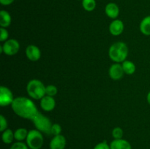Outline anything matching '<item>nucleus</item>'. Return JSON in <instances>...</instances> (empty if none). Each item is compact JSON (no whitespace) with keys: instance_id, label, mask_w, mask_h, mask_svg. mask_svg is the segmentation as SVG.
<instances>
[{"instance_id":"nucleus-1","label":"nucleus","mask_w":150,"mask_h":149,"mask_svg":"<svg viewBox=\"0 0 150 149\" xmlns=\"http://www.w3.org/2000/svg\"><path fill=\"white\" fill-rule=\"evenodd\" d=\"M13 112L22 118L32 121L39 112L32 100L24 96H18L14 99L11 105Z\"/></svg>"},{"instance_id":"nucleus-2","label":"nucleus","mask_w":150,"mask_h":149,"mask_svg":"<svg viewBox=\"0 0 150 149\" xmlns=\"http://www.w3.org/2000/svg\"><path fill=\"white\" fill-rule=\"evenodd\" d=\"M128 53V47L123 42H115L108 50L109 58L116 63H122L125 61Z\"/></svg>"},{"instance_id":"nucleus-3","label":"nucleus","mask_w":150,"mask_h":149,"mask_svg":"<svg viewBox=\"0 0 150 149\" xmlns=\"http://www.w3.org/2000/svg\"><path fill=\"white\" fill-rule=\"evenodd\" d=\"M46 86L39 80H31L26 86V91L31 98L36 100L41 99L45 96Z\"/></svg>"},{"instance_id":"nucleus-4","label":"nucleus","mask_w":150,"mask_h":149,"mask_svg":"<svg viewBox=\"0 0 150 149\" xmlns=\"http://www.w3.org/2000/svg\"><path fill=\"white\" fill-rule=\"evenodd\" d=\"M32 121L35 127H36V129L48 135L51 134V131L53 124H51V120L48 117L45 116L43 114L39 112L37 114L36 116L32 120Z\"/></svg>"},{"instance_id":"nucleus-5","label":"nucleus","mask_w":150,"mask_h":149,"mask_svg":"<svg viewBox=\"0 0 150 149\" xmlns=\"http://www.w3.org/2000/svg\"><path fill=\"white\" fill-rule=\"evenodd\" d=\"M26 143L29 149H40L44 143L42 133L38 129L29 130Z\"/></svg>"},{"instance_id":"nucleus-6","label":"nucleus","mask_w":150,"mask_h":149,"mask_svg":"<svg viewBox=\"0 0 150 149\" xmlns=\"http://www.w3.org/2000/svg\"><path fill=\"white\" fill-rule=\"evenodd\" d=\"M20 49V44L16 39H10L4 42L2 45L0 46V53L7 56L16 55Z\"/></svg>"},{"instance_id":"nucleus-7","label":"nucleus","mask_w":150,"mask_h":149,"mask_svg":"<svg viewBox=\"0 0 150 149\" xmlns=\"http://www.w3.org/2000/svg\"><path fill=\"white\" fill-rule=\"evenodd\" d=\"M14 101V97L11 90L6 86H1L0 88V105L6 107L11 105Z\"/></svg>"},{"instance_id":"nucleus-8","label":"nucleus","mask_w":150,"mask_h":149,"mask_svg":"<svg viewBox=\"0 0 150 149\" xmlns=\"http://www.w3.org/2000/svg\"><path fill=\"white\" fill-rule=\"evenodd\" d=\"M125 72L122 66L120 63H116L110 67L108 70V74L110 77L114 80H119L123 77Z\"/></svg>"},{"instance_id":"nucleus-9","label":"nucleus","mask_w":150,"mask_h":149,"mask_svg":"<svg viewBox=\"0 0 150 149\" xmlns=\"http://www.w3.org/2000/svg\"><path fill=\"white\" fill-rule=\"evenodd\" d=\"M26 56L30 61H37L40 58L41 51L36 45H29L26 48Z\"/></svg>"},{"instance_id":"nucleus-10","label":"nucleus","mask_w":150,"mask_h":149,"mask_svg":"<svg viewBox=\"0 0 150 149\" xmlns=\"http://www.w3.org/2000/svg\"><path fill=\"white\" fill-rule=\"evenodd\" d=\"M66 139L62 134L56 135L51 139L49 143L50 149H64L66 146Z\"/></svg>"},{"instance_id":"nucleus-11","label":"nucleus","mask_w":150,"mask_h":149,"mask_svg":"<svg viewBox=\"0 0 150 149\" xmlns=\"http://www.w3.org/2000/svg\"><path fill=\"white\" fill-rule=\"evenodd\" d=\"M56 101L53 96L45 95L40 99V107L44 111L51 112L55 108Z\"/></svg>"},{"instance_id":"nucleus-12","label":"nucleus","mask_w":150,"mask_h":149,"mask_svg":"<svg viewBox=\"0 0 150 149\" xmlns=\"http://www.w3.org/2000/svg\"><path fill=\"white\" fill-rule=\"evenodd\" d=\"M109 32L114 36H119L124 31V23L120 19H114L109 25Z\"/></svg>"},{"instance_id":"nucleus-13","label":"nucleus","mask_w":150,"mask_h":149,"mask_svg":"<svg viewBox=\"0 0 150 149\" xmlns=\"http://www.w3.org/2000/svg\"><path fill=\"white\" fill-rule=\"evenodd\" d=\"M105 14L108 18L111 19H117L120 14V8L115 3H108L105 8Z\"/></svg>"},{"instance_id":"nucleus-14","label":"nucleus","mask_w":150,"mask_h":149,"mask_svg":"<svg viewBox=\"0 0 150 149\" xmlns=\"http://www.w3.org/2000/svg\"><path fill=\"white\" fill-rule=\"evenodd\" d=\"M110 148L111 149H132L130 143L124 139H114L110 143Z\"/></svg>"},{"instance_id":"nucleus-15","label":"nucleus","mask_w":150,"mask_h":149,"mask_svg":"<svg viewBox=\"0 0 150 149\" xmlns=\"http://www.w3.org/2000/svg\"><path fill=\"white\" fill-rule=\"evenodd\" d=\"M12 18L10 13L6 10L0 12V26L2 28H7L11 24Z\"/></svg>"},{"instance_id":"nucleus-16","label":"nucleus","mask_w":150,"mask_h":149,"mask_svg":"<svg viewBox=\"0 0 150 149\" xmlns=\"http://www.w3.org/2000/svg\"><path fill=\"white\" fill-rule=\"evenodd\" d=\"M140 31L144 35L150 36V15L145 17L140 23Z\"/></svg>"},{"instance_id":"nucleus-17","label":"nucleus","mask_w":150,"mask_h":149,"mask_svg":"<svg viewBox=\"0 0 150 149\" xmlns=\"http://www.w3.org/2000/svg\"><path fill=\"white\" fill-rule=\"evenodd\" d=\"M28 131L25 128H18L14 131V137L15 140L18 142H22L23 140H26V137H27Z\"/></svg>"},{"instance_id":"nucleus-18","label":"nucleus","mask_w":150,"mask_h":149,"mask_svg":"<svg viewBox=\"0 0 150 149\" xmlns=\"http://www.w3.org/2000/svg\"><path fill=\"white\" fill-rule=\"evenodd\" d=\"M1 140L5 144H11L13 140H15L14 132L10 129H7L4 130L1 134Z\"/></svg>"},{"instance_id":"nucleus-19","label":"nucleus","mask_w":150,"mask_h":149,"mask_svg":"<svg viewBox=\"0 0 150 149\" xmlns=\"http://www.w3.org/2000/svg\"><path fill=\"white\" fill-rule=\"evenodd\" d=\"M124 72L127 74H133L136 72V65L131 61L125 60L122 63Z\"/></svg>"},{"instance_id":"nucleus-20","label":"nucleus","mask_w":150,"mask_h":149,"mask_svg":"<svg viewBox=\"0 0 150 149\" xmlns=\"http://www.w3.org/2000/svg\"><path fill=\"white\" fill-rule=\"evenodd\" d=\"M82 6L86 11L92 12L96 7L95 0H82Z\"/></svg>"},{"instance_id":"nucleus-21","label":"nucleus","mask_w":150,"mask_h":149,"mask_svg":"<svg viewBox=\"0 0 150 149\" xmlns=\"http://www.w3.org/2000/svg\"><path fill=\"white\" fill-rule=\"evenodd\" d=\"M57 92H58V89L54 85H48L45 88V95H47V96L54 97L55 95H57Z\"/></svg>"},{"instance_id":"nucleus-22","label":"nucleus","mask_w":150,"mask_h":149,"mask_svg":"<svg viewBox=\"0 0 150 149\" xmlns=\"http://www.w3.org/2000/svg\"><path fill=\"white\" fill-rule=\"evenodd\" d=\"M112 137L116 140L118 139H122L123 135H124V131L121 127H115L112 130Z\"/></svg>"},{"instance_id":"nucleus-23","label":"nucleus","mask_w":150,"mask_h":149,"mask_svg":"<svg viewBox=\"0 0 150 149\" xmlns=\"http://www.w3.org/2000/svg\"><path fill=\"white\" fill-rule=\"evenodd\" d=\"M10 149H29L26 143H23V142H16V143H13L11 146H10Z\"/></svg>"},{"instance_id":"nucleus-24","label":"nucleus","mask_w":150,"mask_h":149,"mask_svg":"<svg viewBox=\"0 0 150 149\" xmlns=\"http://www.w3.org/2000/svg\"><path fill=\"white\" fill-rule=\"evenodd\" d=\"M62 132V127L59 124H54L51 127V134H53L54 136L59 135V134H61Z\"/></svg>"},{"instance_id":"nucleus-25","label":"nucleus","mask_w":150,"mask_h":149,"mask_svg":"<svg viewBox=\"0 0 150 149\" xmlns=\"http://www.w3.org/2000/svg\"><path fill=\"white\" fill-rule=\"evenodd\" d=\"M9 33L5 28L1 27L0 29V41L1 42H5L8 39Z\"/></svg>"},{"instance_id":"nucleus-26","label":"nucleus","mask_w":150,"mask_h":149,"mask_svg":"<svg viewBox=\"0 0 150 149\" xmlns=\"http://www.w3.org/2000/svg\"><path fill=\"white\" fill-rule=\"evenodd\" d=\"M7 121L5 118L4 117V115H0V131L1 132L6 130L7 129Z\"/></svg>"},{"instance_id":"nucleus-27","label":"nucleus","mask_w":150,"mask_h":149,"mask_svg":"<svg viewBox=\"0 0 150 149\" xmlns=\"http://www.w3.org/2000/svg\"><path fill=\"white\" fill-rule=\"evenodd\" d=\"M93 149H111V148H110V144H108L107 141L104 140V141L98 143Z\"/></svg>"},{"instance_id":"nucleus-28","label":"nucleus","mask_w":150,"mask_h":149,"mask_svg":"<svg viewBox=\"0 0 150 149\" xmlns=\"http://www.w3.org/2000/svg\"><path fill=\"white\" fill-rule=\"evenodd\" d=\"M14 1V0H0V3H1L2 5H10Z\"/></svg>"},{"instance_id":"nucleus-29","label":"nucleus","mask_w":150,"mask_h":149,"mask_svg":"<svg viewBox=\"0 0 150 149\" xmlns=\"http://www.w3.org/2000/svg\"><path fill=\"white\" fill-rule=\"evenodd\" d=\"M146 99H147V102L149 103V105H150V91L148 93L147 96H146Z\"/></svg>"}]
</instances>
